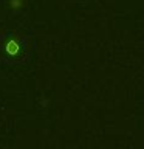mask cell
Wrapping results in <instances>:
<instances>
[{
	"instance_id": "obj_1",
	"label": "cell",
	"mask_w": 144,
	"mask_h": 149,
	"mask_svg": "<svg viewBox=\"0 0 144 149\" xmlns=\"http://www.w3.org/2000/svg\"><path fill=\"white\" fill-rule=\"evenodd\" d=\"M0 61L6 64H16L25 59L28 54V37L17 33H0Z\"/></svg>"
},
{
	"instance_id": "obj_2",
	"label": "cell",
	"mask_w": 144,
	"mask_h": 149,
	"mask_svg": "<svg viewBox=\"0 0 144 149\" xmlns=\"http://www.w3.org/2000/svg\"><path fill=\"white\" fill-rule=\"evenodd\" d=\"M26 0H6V6L9 9H12V11H16V9H20L25 6Z\"/></svg>"
}]
</instances>
